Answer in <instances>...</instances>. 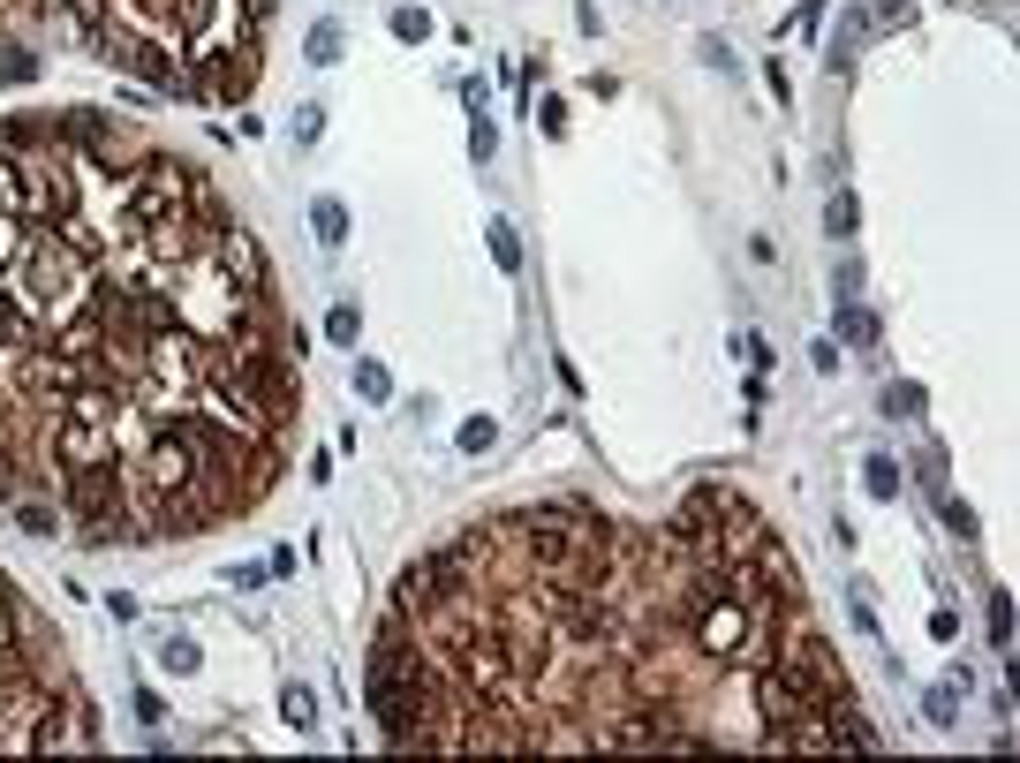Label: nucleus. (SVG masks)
I'll use <instances>...</instances> for the list:
<instances>
[{"instance_id":"f3484780","label":"nucleus","mask_w":1020,"mask_h":763,"mask_svg":"<svg viewBox=\"0 0 1020 763\" xmlns=\"http://www.w3.org/2000/svg\"><path fill=\"white\" fill-rule=\"evenodd\" d=\"M869 492H877V499L900 492V461H892V454H869Z\"/></svg>"},{"instance_id":"b1692460","label":"nucleus","mask_w":1020,"mask_h":763,"mask_svg":"<svg viewBox=\"0 0 1020 763\" xmlns=\"http://www.w3.org/2000/svg\"><path fill=\"white\" fill-rule=\"evenodd\" d=\"M537 129H544V136H567V106L544 99V106H537Z\"/></svg>"},{"instance_id":"9b49d317","label":"nucleus","mask_w":1020,"mask_h":763,"mask_svg":"<svg viewBox=\"0 0 1020 763\" xmlns=\"http://www.w3.org/2000/svg\"><path fill=\"white\" fill-rule=\"evenodd\" d=\"M356 393L363 401H393V371L386 363H356Z\"/></svg>"},{"instance_id":"f257e3e1","label":"nucleus","mask_w":1020,"mask_h":763,"mask_svg":"<svg viewBox=\"0 0 1020 763\" xmlns=\"http://www.w3.org/2000/svg\"><path fill=\"white\" fill-rule=\"evenodd\" d=\"M295 371L257 235L99 106L0 121V499L91 552L272 492Z\"/></svg>"},{"instance_id":"7ed1b4c3","label":"nucleus","mask_w":1020,"mask_h":763,"mask_svg":"<svg viewBox=\"0 0 1020 763\" xmlns=\"http://www.w3.org/2000/svg\"><path fill=\"white\" fill-rule=\"evenodd\" d=\"M272 0H0V38L53 31L159 99L235 106L257 91Z\"/></svg>"},{"instance_id":"4468645a","label":"nucleus","mask_w":1020,"mask_h":763,"mask_svg":"<svg viewBox=\"0 0 1020 763\" xmlns=\"http://www.w3.org/2000/svg\"><path fill=\"white\" fill-rule=\"evenodd\" d=\"M393 38H408V46H416V38H431V8H416V0H408V8H393Z\"/></svg>"},{"instance_id":"a211bd4d","label":"nucleus","mask_w":1020,"mask_h":763,"mask_svg":"<svg viewBox=\"0 0 1020 763\" xmlns=\"http://www.w3.org/2000/svg\"><path fill=\"white\" fill-rule=\"evenodd\" d=\"M310 61H318V68L340 61V23H318V31H310Z\"/></svg>"},{"instance_id":"39448f33","label":"nucleus","mask_w":1020,"mask_h":763,"mask_svg":"<svg viewBox=\"0 0 1020 763\" xmlns=\"http://www.w3.org/2000/svg\"><path fill=\"white\" fill-rule=\"evenodd\" d=\"M38 46H23V38H0V84H38Z\"/></svg>"},{"instance_id":"6ab92c4d","label":"nucleus","mask_w":1020,"mask_h":763,"mask_svg":"<svg viewBox=\"0 0 1020 763\" xmlns=\"http://www.w3.org/2000/svg\"><path fill=\"white\" fill-rule=\"evenodd\" d=\"M492 439H499V424H492V416H469V424H461V454H484Z\"/></svg>"},{"instance_id":"20e7f679","label":"nucleus","mask_w":1020,"mask_h":763,"mask_svg":"<svg viewBox=\"0 0 1020 763\" xmlns=\"http://www.w3.org/2000/svg\"><path fill=\"white\" fill-rule=\"evenodd\" d=\"M61 756V748H99L91 703L76 673L61 665L53 635L23 612L16 582H0V756Z\"/></svg>"},{"instance_id":"2eb2a0df","label":"nucleus","mask_w":1020,"mask_h":763,"mask_svg":"<svg viewBox=\"0 0 1020 763\" xmlns=\"http://www.w3.org/2000/svg\"><path fill=\"white\" fill-rule=\"evenodd\" d=\"M839 340H854V348H869V333H877V325H869V310H854V303H839Z\"/></svg>"},{"instance_id":"aec40b11","label":"nucleus","mask_w":1020,"mask_h":763,"mask_svg":"<svg viewBox=\"0 0 1020 763\" xmlns=\"http://www.w3.org/2000/svg\"><path fill=\"white\" fill-rule=\"evenodd\" d=\"M922 711H930V726H952V718H960V696H952V688H930Z\"/></svg>"},{"instance_id":"393cba45","label":"nucleus","mask_w":1020,"mask_h":763,"mask_svg":"<svg viewBox=\"0 0 1020 763\" xmlns=\"http://www.w3.org/2000/svg\"><path fill=\"white\" fill-rule=\"evenodd\" d=\"M945 529H952V537H975V514L960 507V499H945Z\"/></svg>"},{"instance_id":"9d476101","label":"nucleus","mask_w":1020,"mask_h":763,"mask_svg":"<svg viewBox=\"0 0 1020 763\" xmlns=\"http://www.w3.org/2000/svg\"><path fill=\"white\" fill-rule=\"evenodd\" d=\"M356 333H363V310H356V303H333V310H325V340H340V348H348Z\"/></svg>"},{"instance_id":"dca6fc26","label":"nucleus","mask_w":1020,"mask_h":763,"mask_svg":"<svg viewBox=\"0 0 1020 763\" xmlns=\"http://www.w3.org/2000/svg\"><path fill=\"white\" fill-rule=\"evenodd\" d=\"M159 665H167V673H182V680H189V673H197L204 658H197V643H189V635H174V643L159 650Z\"/></svg>"},{"instance_id":"6e6552de","label":"nucleus","mask_w":1020,"mask_h":763,"mask_svg":"<svg viewBox=\"0 0 1020 763\" xmlns=\"http://www.w3.org/2000/svg\"><path fill=\"white\" fill-rule=\"evenodd\" d=\"M280 718H288L295 733H310V726H318V696H310L303 680H288V688H280Z\"/></svg>"},{"instance_id":"423d86ee","label":"nucleus","mask_w":1020,"mask_h":763,"mask_svg":"<svg viewBox=\"0 0 1020 763\" xmlns=\"http://www.w3.org/2000/svg\"><path fill=\"white\" fill-rule=\"evenodd\" d=\"M907 16H915V0H869V8H854V23H862V38H877V31H900Z\"/></svg>"},{"instance_id":"5701e85b","label":"nucleus","mask_w":1020,"mask_h":763,"mask_svg":"<svg viewBox=\"0 0 1020 763\" xmlns=\"http://www.w3.org/2000/svg\"><path fill=\"white\" fill-rule=\"evenodd\" d=\"M469 152H476V159H492V152H499V129H492L484 114H476V129H469Z\"/></svg>"},{"instance_id":"ddd939ff","label":"nucleus","mask_w":1020,"mask_h":763,"mask_svg":"<svg viewBox=\"0 0 1020 763\" xmlns=\"http://www.w3.org/2000/svg\"><path fill=\"white\" fill-rule=\"evenodd\" d=\"M862 46H869V38H862V23L847 16V23L832 31V68H854V53H862Z\"/></svg>"},{"instance_id":"f8f14e48","label":"nucleus","mask_w":1020,"mask_h":763,"mask_svg":"<svg viewBox=\"0 0 1020 763\" xmlns=\"http://www.w3.org/2000/svg\"><path fill=\"white\" fill-rule=\"evenodd\" d=\"M484 242H492V265H499V272L522 265V242H514V227H507V220H492V235H484Z\"/></svg>"},{"instance_id":"1a4fd4ad","label":"nucleus","mask_w":1020,"mask_h":763,"mask_svg":"<svg viewBox=\"0 0 1020 763\" xmlns=\"http://www.w3.org/2000/svg\"><path fill=\"white\" fill-rule=\"evenodd\" d=\"M824 227H832V235H839V242H847V235H854V227H862V204H854V189H839V197H832V204H824Z\"/></svg>"},{"instance_id":"0eeeda50","label":"nucleus","mask_w":1020,"mask_h":763,"mask_svg":"<svg viewBox=\"0 0 1020 763\" xmlns=\"http://www.w3.org/2000/svg\"><path fill=\"white\" fill-rule=\"evenodd\" d=\"M310 235H318L325 250L348 242V204H340V197H318V204H310Z\"/></svg>"},{"instance_id":"412c9836","label":"nucleus","mask_w":1020,"mask_h":763,"mask_svg":"<svg viewBox=\"0 0 1020 763\" xmlns=\"http://www.w3.org/2000/svg\"><path fill=\"white\" fill-rule=\"evenodd\" d=\"M325 136V106H303V114H295V144H318Z\"/></svg>"},{"instance_id":"f03ea898","label":"nucleus","mask_w":1020,"mask_h":763,"mask_svg":"<svg viewBox=\"0 0 1020 763\" xmlns=\"http://www.w3.org/2000/svg\"><path fill=\"white\" fill-rule=\"evenodd\" d=\"M363 703L386 748H877L801 567L726 484L658 529L582 499L461 529L401 575Z\"/></svg>"},{"instance_id":"4be33fe9","label":"nucleus","mask_w":1020,"mask_h":763,"mask_svg":"<svg viewBox=\"0 0 1020 763\" xmlns=\"http://www.w3.org/2000/svg\"><path fill=\"white\" fill-rule=\"evenodd\" d=\"M884 408H892V416H922V386H892Z\"/></svg>"}]
</instances>
